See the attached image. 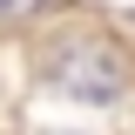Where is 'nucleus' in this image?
<instances>
[{
    "label": "nucleus",
    "instance_id": "obj_1",
    "mask_svg": "<svg viewBox=\"0 0 135 135\" xmlns=\"http://www.w3.org/2000/svg\"><path fill=\"white\" fill-rule=\"evenodd\" d=\"M27 7H41V0H0V14H27Z\"/></svg>",
    "mask_w": 135,
    "mask_h": 135
}]
</instances>
